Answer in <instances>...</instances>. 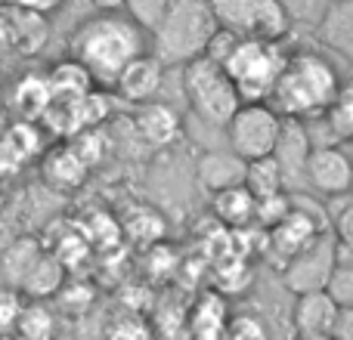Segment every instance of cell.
<instances>
[{
  "instance_id": "1",
  "label": "cell",
  "mask_w": 353,
  "mask_h": 340,
  "mask_svg": "<svg viewBox=\"0 0 353 340\" xmlns=\"http://www.w3.org/2000/svg\"><path fill=\"white\" fill-rule=\"evenodd\" d=\"M149 53V34L128 12H93L68 34V59H74L93 87L112 90L118 72L130 59Z\"/></svg>"
},
{
  "instance_id": "2",
  "label": "cell",
  "mask_w": 353,
  "mask_h": 340,
  "mask_svg": "<svg viewBox=\"0 0 353 340\" xmlns=\"http://www.w3.org/2000/svg\"><path fill=\"white\" fill-rule=\"evenodd\" d=\"M338 90H341V78L329 56L316 50H298L285 56V65L267 103L279 118L304 121V118L323 115L325 105L338 96Z\"/></svg>"
},
{
  "instance_id": "3",
  "label": "cell",
  "mask_w": 353,
  "mask_h": 340,
  "mask_svg": "<svg viewBox=\"0 0 353 340\" xmlns=\"http://www.w3.org/2000/svg\"><path fill=\"white\" fill-rule=\"evenodd\" d=\"M214 31H217V22L211 16L208 0H174L171 10L149 34V53L165 68L186 65L189 59L205 53Z\"/></svg>"
},
{
  "instance_id": "4",
  "label": "cell",
  "mask_w": 353,
  "mask_h": 340,
  "mask_svg": "<svg viewBox=\"0 0 353 340\" xmlns=\"http://www.w3.org/2000/svg\"><path fill=\"white\" fill-rule=\"evenodd\" d=\"M180 90L186 96L189 111L211 127H226L232 111L242 105L223 65L211 62L208 56H195L186 65H180Z\"/></svg>"
},
{
  "instance_id": "5",
  "label": "cell",
  "mask_w": 353,
  "mask_h": 340,
  "mask_svg": "<svg viewBox=\"0 0 353 340\" xmlns=\"http://www.w3.org/2000/svg\"><path fill=\"white\" fill-rule=\"evenodd\" d=\"M285 50L282 41H248L239 37L232 53L226 56L223 65L226 78L232 81L242 103H267L276 87L282 65H285Z\"/></svg>"
},
{
  "instance_id": "6",
  "label": "cell",
  "mask_w": 353,
  "mask_h": 340,
  "mask_svg": "<svg viewBox=\"0 0 353 340\" xmlns=\"http://www.w3.org/2000/svg\"><path fill=\"white\" fill-rule=\"evenodd\" d=\"M217 28L248 41H285L292 22L279 0H208Z\"/></svg>"
},
{
  "instance_id": "7",
  "label": "cell",
  "mask_w": 353,
  "mask_h": 340,
  "mask_svg": "<svg viewBox=\"0 0 353 340\" xmlns=\"http://www.w3.org/2000/svg\"><path fill=\"white\" fill-rule=\"evenodd\" d=\"M226 146L242 161H257L273 155L282 130V118L270 103H242L226 121Z\"/></svg>"
},
{
  "instance_id": "8",
  "label": "cell",
  "mask_w": 353,
  "mask_h": 340,
  "mask_svg": "<svg viewBox=\"0 0 353 340\" xmlns=\"http://www.w3.org/2000/svg\"><path fill=\"white\" fill-rule=\"evenodd\" d=\"M338 263V244L335 238L319 235L313 238L307 248H301L298 254H292L282 266V285L288 288L292 294H307V291H323L329 273L335 269Z\"/></svg>"
},
{
  "instance_id": "9",
  "label": "cell",
  "mask_w": 353,
  "mask_h": 340,
  "mask_svg": "<svg viewBox=\"0 0 353 340\" xmlns=\"http://www.w3.org/2000/svg\"><path fill=\"white\" fill-rule=\"evenodd\" d=\"M301 180H307V186H310L313 192H319L323 198H344L353 182V164L344 149L316 146L307 155Z\"/></svg>"
},
{
  "instance_id": "10",
  "label": "cell",
  "mask_w": 353,
  "mask_h": 340,
  "mask_svg": "<svg viewBox=\"0 0 353 340\" xmlns=\"http://www.w3.org/2000/svg\"><path fill=\"white\" fill-rule=\"evenodd\" d=\"M165 74H168V68L161 65L152 53H143V56H137V59H130L128 65L118 72L112 90L130 105L152 103V99H159L161 87H165Z\"/></svg>"
},
{
  "instance_id": "11",
  "label": "cell",
  "mask_w": 353,
  "mask_h": 340,
  "mask_svg": "<svg viewBox=\"0 0 353 340\" xmlns=\"http://www.w3.org/2000/svg\"><path fill=\"white\" fill-rule=\"evenodd\" d=\"M134 130L146 146L152 149H171L176 140L183 136V121L176 115L174 105L152 99V103L137 105L134 111Z\"/></svg>"
},
{
  "instance_id": "12",
  "label": "cell",
  "mask_w": 353,
  "mask_h": 340,
  "mask_svg": "<svg viewBox=\"0 0 353 340\" xmlns=\"http://www.w3.org/2000/svg\"><path fill=\"white\" fill-rule=\"evenodd\" d=\"M316 41L329 47V53L353 59V0H329L323 16L313 25Z\"/></svg>"
},
{
  "instance_id": "13",
  "label": "cell",
  "mask_w": 353,
  "mask_h": 340,
  "mask_svg": "<svg viewBox=\"0 0 353 340\" xmlns=\"http://www.w3.org/2000/svg\"><path fill=\"white\" fill-rule=\"evenodd\" d=\"M338 310L329 300L325 291H307V294H294V306H292V325L298 331V337H316V334H329L335 328Z\"/></svg>"
},
{
  "instance_id": "14",
  "label": "cell",
  "mask_w": 353,
  "mask_h": 340,
  "mask_svg": "<svg viewBox=\"0 0 353 340\" xmlns=\"http://www.w3.org/2000/svg\"><path fill=\"white\" fill-rule=\"evenodd\" d=\"M90 176V167L72 152V146H56V149H43L41 155V180L47 189L53 192H74L81 189Z\"/></svg>"
},
{
  "instance_id": "15",
  "label": "cell",
  "mask_w": 353,
  "mask_h": 340,
  "mask_svg": "<svg viewBox=\"0 0 353 340\" xmlns=\"http://www.w3.org/2000/svg\"><path fill=\"white\" fill-rule=\"evenodd\" d=\"M245 176V161L232 155L230 149H211L195 161V180L208 195L223 192L230 186H242Z\"/></svg>"
},
{
  "instance_id": "16",
  "label": "cell",
  "mask_w": 353,
  "mask_h": 340,
  "mask_svg": "<svg viewBox=\"0 0 353 340\" xmlns=\"http://www.w3.org/2000/svg\"><path fill=\"white\" fill-rule=\"evenodd\" d=\"M310 155V136L304 130V121H294V118H282V130L279 140H276L273 158L282 170V180H292V176L304 173V161Z\"/></svg>"
},
{
  "instance_id": "17",
  "label": "cell",
  "mask_w": 353,
  "mask_h": 340,
  "mask_svg": "<svg viewBox=\"0 0 353 340\" xmlns=\"http://www.w3.org/2000/svg\"><path fill=\"white\" fill-rule=\"evenodd\" d=\"M50 103H53V93L43 74H22L10 90V105L19 121H41Z\"/></svg>"
},
{
  "instance_id": "18",
  "label": "cell",
  "mask_w": 353,
  "mask_h": 340,
  "mask_svg": "<svg viewBox=\"0 0 353 340\" xmlns=\"http://www.w3.org/2000/svg\"><path fill=\"white\" fill-rule=\"evenodd\" d=\"M211 211L230 232L254 226V198L245 186H230L211 195Z\"/></svg>"
},
{
  "instance_id": "19",
  "label": "cell",
  "mask_w": 353,
  "mask_h": 340,
  "mask_svg": "<svg viewBox=\"0 0 353 340\" xmlns=\"http://www.w3.org/2000/svg\"><path fill=\"white\" fill-rule=\"evenodd\" d=\"M62 285H65V269H62V263L53 254L43 251L34 266L28 269V275L22 279L19 294H28L31 300H47V297H56V291Z\"/></svg>"
},
{
  "instance_id": "20",
  "label": "cell",
  "mask_w": 353,
  "mask_h": 340,
  "mask_svg": "<svg viewBox=\"0 0 353 340\" xmlns=\"http://www.w3.org/2000/svg\"><path fill=\"white\" fill-rule=\"evenodd\" d=\"M43 254V248L37 244V238H16L12 244H6V251L0 254V279H3V285L16 288L22 285V279L28 275V269L37 263V257Z\"/></svg>"
},
{
  "instance_id": "21",
  "label": "cell",
  "mask_w": 353,
  "mask_h": 340,
  "mask_svg": "<svg viewBox=\"0 0 353 340\" xmlns=\"http://www.w3.org/2000/svg\"><path fill=\"white\" fill-rule=\"evenodd\" d=\"M6 10H10L12 47H16L19 53H41L50 37L47 16H37V12H28V10H16V6H6Z\"/></svg>"
},
{
  "instance_id": "22",
  "label": "cell",
  "mask_w": 353,
  "mask_h": 340,
  "mask_svg": "<svg viewBox=\"0 0 353 340\" xmlns=\"http://www.w3.org/2000/svg\"><path fill=\"white\" fill-rule=\"evenodd\" d=\"M43 78H47L53 99H59V103L78 99V96H84L87 90H93L90 74H87L74 59H62V62H56V65L50 68V74H43Z\"/></svg>"
},
{
  "instance_id": "23",
  "label": "cell",
  "mask_w": 353,
  "mask_h": 340,
  "mask_svg": "<svg viewBox=\"0 0 353 340\" xmlns=\"http://www.w3.org/2000/svg\"><path fill=\"white\" fill-rule=\"evenodd\" d=\"M12 340H56V312L43 300H31L22 306Z\"/></svg>"
},
{
  "instance_id": "24",
  "label": "cell",
  "mask_w": 353,
  "mask_h": 340,
  "mask_svg": "<svg viewBox=\"0 0 353 340\" xmlns=\"http://www.w3.org/2000/svg\"><path fill=\"white\" fill-rule=\"evenodd\" d=\"M242 186L251 192V198L261 201V198H270V195H279L285 180H282V170L276 164V158L267 155V158H257V161H245Z\"/></svg>"
},
{
  "instance_id": "25",
  "label": "cell",
  "mask_w": 353,
  "mask_h": 340,
  "mask_svg": "<svg viewBox=\"0 0 353 340\" xmlns=\"http://www.w3.org/2000/svg\"><path fill=\"white\" fill-rule=\"evenodd\" d=\"M319 118L325 121V127H329L332 140H335L338 146L350 140L353 136V90H350V84H341L338 96L325 105V111Z\"/></svg>"
},
{
  "instance_id": "26",
  "label": "cell",
  "mask_w": 353,
  "mask_h": 340,
  "mask_svg": "<svg viewBox=\"0 0 353 340\" xmlns=\"http://www.w3.org/2000/svg\"><path fill=\"white\" fill-rule=\"evenodd\" d=\"M124 229H128V235L134 238V242L152 248V244H159L161 235H165V220H161V213L152 211V207H137L134 213H128Z\"/></svg>"
},
{
  "instance_id": "27",
  "label": "cell",
  "mask_w": 353,
  "mask_h": 340,
  "mask_svg": "<svg viewBox=\"0 0 353 340\" xmlns=\"http://www.w3.org/2000/svg\"><path fill=\"white\" fill-rule=\"evenodd\" d=\"M323 291L329 294V300L338 306V310H350L353 306V266L341 254H338V263L329 273V279H325Z\"/></svg>"
},
{
  "instance_id": "28",
  "label": "cell",
  "mask_w": 353,
  "mask_h": 340,
  "mask_svg": "<svg viewBox=\"0 0 353 340\" xmlns=\"http://www.w3.org/2000/svg\"><path fill=\"white\" fill-rule=\"evenodd\" d=\"M105 340H155V328L137 312H124L109 322Z\"/></svg>"
},
{
  "instance_id": "29",
  "label": "cell",
  "mask_w": 353,
  "mask_h": 340,
  "mask_svg": "<svg viewBox=\"0 0 353 340\" xmlns=\"http://www.w3.org/2000/svg\"><path fill=\"white\" fill-rule=\"evenodd\" d=\"M171 3L174 0H128V3H124V12H128L146 34H152L155 25L161 22V16L171 10Z\"/></svg>"
},
{
  "instance_id": "30",
  "label": "cell",
  "mask_w": 353,
  "mask_h": 340,
  "mask_svg": "<svg viewBox=\"0 0 353 340\" xmlns=\"http://www.w3.org/2000/svg\"><path fill=\"white\" fill-rule=\"evenodd\" d=\"M226 340H270V328L261 316H230L226 319Z\"/></svg>"
},
{
  "instance_id": "31",
  "label": "cell",
  "mask_w": 353,
  "mask_h": 340,
  "mask_svg": "<svg viewBox=\"0 0 353 340\" xmlns=\"http://www.w3.org/2000/svg\"><path fill=\"white\" fill-rule=\"evenodd\" d=\"M279 6L294 28V25H316V19L323 16L329 0H279Z\"/></svg>"
},
{
  "instance_id": "32",
  "label": "cell",
  "mask_w": 353,
  "mask_h": 340,
  "mask_svg": "<svg viewBox=\"0 0 353 340\" xmlns=\"http://www.w3.org/2000/svg\"><path fill=\"white\" fill-rule=\"evenodd\" d=\"M22 306H25V300L16 288L0 285V337H12V328L19 322Z\"/></svg>"
},
{
  "instance_id": "33",
  "label": "cell",
  "mask_w": 353,
  "mask_h": 340,
  "mask_svg": "<svg viewBox=\"0 0 353 340\" xmlns=\"http://www.w3.org/2000/svg\"><path fill=\"white\" fill-rule=\"evenodd\" d=\"M22 167H25V158L10 146V140L0 134V176H16Z\"/></svg>"
},
{
  "instance_id": "34",
  "label": "cell",
  "mask_w": 353,
  "mask_h": 340,
  "mask_svg": "<svg viewBox=\"0 0 353 340\" xmlns=\"http://www.w3.org/2000/svg\"><path fill=\"white\" fill-rule=\"evenodd\" d=\"M10 6L16 10H28V12H37V16H50V12H59L65 6V0H6Z\"/></svg>"
},
{
  "instance_id": "35",
  "label": "cell",
  "mask_w": 353,
  "mask_h": 340,
  "mask_svg": "<svg viewBox=\"0 0 353 340\" xmlns=\"http://www.w3.org/2000/svg\"><path fill=\"white\" fill-rule=\"evenodd\" d=\"M12 47V31H10V10L0 6V50Z\"/></svg>"
},
{
  "instance_id": "36",
  "label": "cell",
  "mask_w": 353,
  "mask_h": 340,
  "mask_svg": "<svg viewBox=\"0 0 353 340\" xmlns=\"http://www.w3.org/2000/svg\"><path fill=\"white\" fill-rule=\"evenodd\" d=\"M97 12H124V3L128 0H87Z\"/></svg>"
},
{
  "instance_id": "37",
  "label": "cell",
  "mask_w": 353,
  "mask_h": 340,
  "mask_svg": "<svg viewBox=\"0 0 353 340\" xmlns=\"http://www.w3.org/2000/svg\"><path fill=\"white\" fill-rule=\"evenodd\" d=\"M298 340H332L329 334H316V337H298Z\"/></svg>"
},
{
  "instance_id": "38",
  "label": "cell",
  "mask_w": 353,
  "mask_h": 340,
  "mask_svg": "<svg viewBox=\"0 0 353 340\" xmlns=\"http://www.w3.org/2000/svg\"><path fill=\"white\" fill-rule=\"evenodd\" d=\"M0 201H3V195H0Z\"/></svg>"
}]
</instances>
